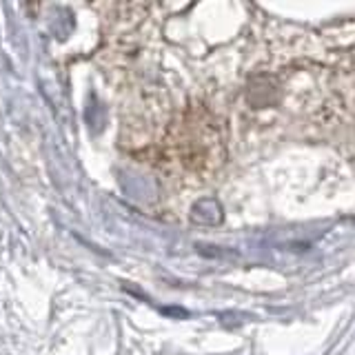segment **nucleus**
Instances as JSON below:
<instances>
[{"label":"nucleus","instance_id":"1","mask_svg":"<svg viewBox=\"0 0 355 355\" xmlns=\"http://www.w3.org/2000/svg\"><path fill=\"white\" fill-rule=\"evenodd\" d=\"M191 220L200 222V225H218L222 220V209L216 200H211V198L200 200L191 211Z\"/></svg>","mask_w":355,"mask_h":355}]
</instances>
